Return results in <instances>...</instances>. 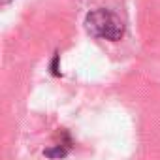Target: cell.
Returning <instances> with one entry per match:
<instances>
[{
	"mask_svg": "<svg viewBox=\"0 0 160 160\" xmlns=\"http://www.w3.org/2000/svg\"><path fill=\"white\" fill-rule=\"evenodd\" d=\"M85 27L89 30V34H92L94 38H102V40H109V42H117L122 38L124 34V25L122 21L109 10L98 8L92 10L87 19H85Z\"/></svg>",
	"mask_w": 160,
	"mask_h": 160,
	"instance_id": "cell-1",
	"label": "cell"
}]
</instances>
